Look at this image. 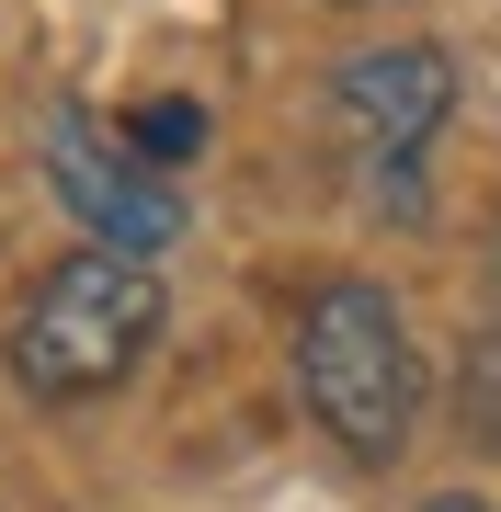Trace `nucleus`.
<instances>
[{
    "label": "nucleus",
    "mask_w": 501,
    "mask_h": 512,
    "mask_svg": "<svg viewBox=\"0 0 501 512\" xmlns=\"http://www.w3.org/2000/svg\"><path fill=\"white\" fill-rule=\"evenodd\" d=\"M297 399L308 421L342 444L353 467H388L422 421V353H410V319L388 308V285L331 274L297 319Z\"/></svg>",
    "instance_id": "nucleus-1"
},
{
    "label": "nucleus",
    "mask_w": 501,
    "mask_h": 512,
    "mask_svg": "<svg viewBox=\"0 0 501 512\" xmlns=\"http://www.w3.org/2000/svg\"><path fill=\"white\" fill-rule=\"evenodd\" d=\"M160 319H171L160 262L80 239V251L23 296V319H12V376L35 387V399H103V387L160 342Z\"/></svg>",
    "instance_id": "nucleus-2"
},
{
    "label": "nucleus",
    "mask_w": 501,
    "mask_h": 512,
    "mask_svg": "<svg viewBox=\"0 0 501 512\" xmlns=\"http://www.w3.org/2000/svg\"><path fill=\"white\" fill-rule=\"evenodd\" d=\"M445 114H456L445 46H365L331 80V137H342V171L365 183V205L422 217V148L445 137Z\"/></svg>",
    "instance_id": "nucleus-3"
},
{
    "label": "nucleus",
    "mask_w": 501,
    "mask_h": 512,
    "mask_svg": "<svg viewBox=\"0 0 501 512\" xmlns=\"http://www.w3.org/2000/svg\"><path fill=\"white\" fill-rule=\"evenodd\" d=\"M35 160H46L57 205H69V217L92 228L103 251H149V262H160L171 239H183V194H171V171H149L126 137H103L80 103H46Z\"/></svg>",
    "instance_id": "nucleus-4"
},
{
    "label": "nucleus",
    "mask_w": 501,
    "mask_h": 512,
    "mask_svg": "<svg viewBox=\"0 0 501 512\" xmlns=\"http://www.w3.org/2000/svg\"><path fill=\"white\" fill-rule=\"evenodd\" d=\"M114 137H126V148H137L149 171H183L194 148H205V103H137V114H126Z\"/></svg>",
    "instance_id": "nucleus-5"
},
{
    "label": "nucleus",
    "mask_w": 501,
    "mask_h": 512,
    "mask_svg": "<svg viewBox=\"0 0 501 512\" xmlns=\"http://www.w3.org/2000/svg\"><path fill=\"white\" fill-rule=\"evenodd\" d=\"M422 512H490V501H479V490H433Z\"/></svg>",
    "instance_id": "nucleus-6"
}]
</instances>
